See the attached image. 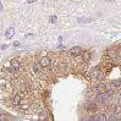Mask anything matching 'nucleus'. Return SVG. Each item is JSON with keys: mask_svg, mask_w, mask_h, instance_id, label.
Returning a JSON list of instances; mask_svg holds the SVG:
<instances>
[{"mask_svg": "<svg viewBox=\"0 0 121 121\" xmlns=\"http://www.w3.org/2000/svg\"><path fill=\"white\" fill-rule=\"evenodd\" d=\"M60 70L61 71H65L66 70V65H65V64H61V65H60Z\"/></svg>", "mask_w": 121, "mask_h": 121, "instance_id": "nucleus-10", "label": "nucleus"}, {"mask_svg": "<svg viewBox=\"0 0 121 121\" xmlns=\"http://www.w3.org/2000/svg\"><path fill=\"white\" fill-rule=\"evenodd\" d=\"M119 98H120V99H121V92H120V94H119Z\"/></svg>", "mask_w": 121, "mask_h": 121, "instance_id": "nucleus-14", "label": "nucleus"}, {"mask_svg": "<svg viewBox=\"0 0 121 121\" xmlns=\"http://www.w3.org/2000/svg\"><path fill=\"white\" fill-rule=\"evenodd\" d=\"M22 102V95H20V94H15L12 98V103L15 104V105H20V103Z\"/></svg>", "mask_w": 121, "mask_h": 121, "instance_id": "nucleus-4", "label": "nucleus"}, {"mask_svg": "<svg viewBox=\"0 0 121 121\" xmlns=\"http://www.w3.org/2000/svg\"><path fill=\"white\" fill-rule=\"evenodd\" d=\"M52 22H56V17H52Z\"/></svg>", "mask_w": 121, "mask_h": 121, "instance_id": "nucleus-12", "label": "nucleus"}, {"mask_svg": "<svg viewBox=\"0 0 121 121\" xmlns=\"http://www.w3.org/2000/svg\"><path fill=\"white\" fill-rule=\"evenodd\" d=\"M82 59H83L84 62H89V60H91V53L83 52V53H82Z\"/></svg>", "mask_w": 121, "mask_h": 121, "instance_id": "nucleus-7", "label": "nucleus"}, {"mask_svg": "<svg viewBox=\"0 0 121 121\" xmlns=\"http://www.w3.org/2000/svg\"><path fill=\"white\" fill-rule=\"evenodd\" d=\"M106 91V84L105 83H99L95 87V93H104Z\"/></svg>", "mask_w": 121, "mask_h": 121, "instance_id": "nucleus-3", "label": "nucleus"}, {"mask_svg": "<svg viewBox=\"0 0 121 121\" xmlns=\"http://www.w3.org/2000/svg\"><path fill=\"white\" fill-rule=\"evenodd\" d=\"M35 0H28V3H34Z\"/></svg>", "mask_w": 121, "mask_h": 121, "instance_id": "nucleus-13", "label": "nucleus"}, {"mask_svg": "<svg viewBox=\"0 0 121 121\" xmlns=\"http://www.w3.org/2000/svg\"><path fill=\"white\" fill-rule=\"evenodd\" d=\"M97 120H106V114L104 112H100L97 115Z\"/></svg>", "mask_w": 121, "mask_h": 121, "instance_id": "nucleus-9", "label": "nucleus"}, {"mask_svg": "<svg viewBox=\"0 0 121 121\" xmlns=\"http://www.w3.org/2000/svg\"><path fill=\"white\" fill-rule=\"evenodd\" d=\"M39 64H40V65H42V66H43V67H49V66H50V65H52V60H50V59H49V58H48V56H43V58H42V59H40V61H39Z\"/></svg>", "mask_w": 121, "mask_h": 121, "instance_id": "nucleus-1", "label": "nucleus"}, {"mask_svg": "<svg viewBox=\"0 0 121 121\" xmlns=\"http://www.w3.org/2000/svg\"><path fill=\"white\" fill-rule=\"evenodd\" d=\"M13 45H15V47H18L20 43H18V42H15V43H13Z\"/></svg>", "mask_w": 121, "mask_h": 121, "instance_id": "nucleus-11", "label": "nucleus"}, {"mask_svg": "<svg viewBox=\"0 0 121 121\" xmlns=\"http://www.w3.org/2000/svg\"><path fill=\"white\" fill-rule=\"evenodd\" d=\"M18 108L21 110H23V111H27L28 109H30V104H28L27 102H21L20 105H18Z\"/></svg>", "mask_w": 121, "mask_h": 121, "instance_id": "nucleus-6", "label": "nucleus"}, {"mask_svg": "<svg viewBox=\"0 0 121 121\" xmlns=\"http://www.w3.org/2000/svg\"><path fill=\"white\" fill-rule=\"evenodd\" d=\"M83 52H82V49L80 47H73V48H71L70 49V54L72 55V56H78V55H81Z\"/></svg>", "mask_w": 121, "mask_h": 121, "instance_id": "nucleus-2", "label": "nucleus"}, {"mask_svg": "<svg viewBox=\"0 0 121 121\" xmlns=\"http://www.w3.org/2000/svg\"><path fill=\"white\" fill-rule=\"evenodd\" d=\"M10 61H11V65L15 67V69H17V70L21 69V61H20L18 59H12V60H10Z\"/></svg>", "mask_w": 121, "mask_h": 121, "instance_id": "nucleus-5", "label": "nucleus"}, {"mask_svg": "<svg viewBox=\"0 0 121 121\" xmlns=\"http://www.w3.org/2000/svg\"><path fill=\"white\" fill-rule=\"evenodd\" d=\"M13 33H15V30H13V28L11 27V28H9V30L8 31H6V37H8V38H11L12 37V35H13Z\"/></svg>", "mask_w": 121, "mask_h": 121, "instance_id": "nucleus-8", "label": "nucleus"}]
</instances>
